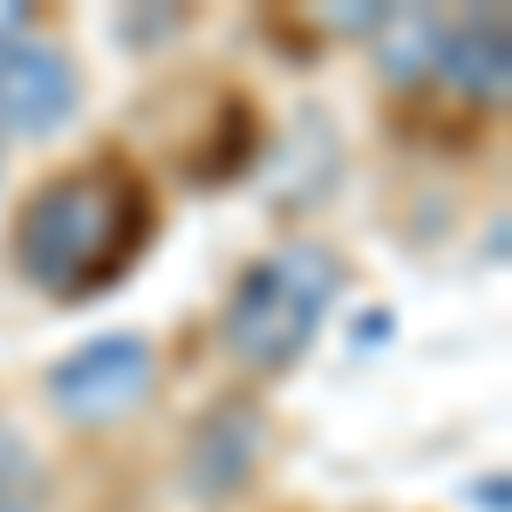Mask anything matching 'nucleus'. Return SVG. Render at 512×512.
<instances>
[{
    "label": "nucleus",
    "instance_id": "obj_1",
    "mask_svg": "<svg viewBox=\"0 0 512 512\" xmlns=\"http://www.w3.org/2000/svg\"><path fill=\"white\" fill-rule=\"evenodd\" d=\"M151 239V198L130 171H62L48 178L14 219V267L55 301H82Z\"/></svg>",
    "mask_w": 512,
    "mask_h": 512
},
{
    "label": "nucleus",
    "instance_id": "obj_2",
    "mask_svg": "<svg viewBox=\"0 0 512 512\" xmlns=\"http://www.w3.org/2000/svg\"><path fill=\"white\" fill-rule=\"evenodd\" d=\"M335 294H342V260H335L328 246H315V239H287V246H274L267 260H253V267L239 274L219 335H226V349H233L246 369H260V376L294 369L301 355L315 349Z\"/></svg>",
    "mask_w": 512,
    "mask_h": 512
},
{
    "label": "nucleus",
    "instance_id": "obj_3",
    "mask_svg": "<svg viewBox=\"0 0 512 512\" xmlns=\"http://www.w3.org/2000/svg\"><path fill=\"white\" fill-rule=\"evenodd\" d=\"M158 383V355L144 335H96L76 355H62L48 369V403L69 417V424H117L130 417Z\"/></svg>",
    "mask_w": 512,
    "mask_h": 512
},
{
    "label": "nucleus",
    "instance_id": "obj_4",
    "mask_svg": "<svg viewBox=\"0 0 512 512\" xmlns=\"http://www.w3.org/2000/svg\"><path fill=\"white\" fill-rule=\"evenodd\" d=\"M82 76L48 41H7L0 48V137H55L76 117Z\"/></svg>",
    "mask_w": 512,
    "mask_h": 512
},
{
    "label": "nucleus",
    "instance_id": "obj_5",
    "mask_svg": "<svg viewBox=\"0 0 512 512\" xmlns=\"http://www.w3.org/2000/svg\"><path fill=\"white\" fill-rule=\"evenodd\" d=\"M472 110H499L512 89V28L499 7H478V14H458L444 21V41H437V69Z\"/></svg>",
    "mask_w": 512,
    "mask_h": 512
},
{
    "label": "nucleus",
    "instance_id": "obj_6",
    "mask_svg": "<svg viewBox=\"0 0 512 512\" xmlns=\"http://www.w3.org/2000/svg\"><path fill=\"white\" fill-rule=\"evenodd\" d=\"M260 444H267V424L253 403H219L212 417H198L192 444H185V485L198 499H226L239 478L260 465Z\"/></svg>",
    "mask_w": 512,
    "mask_h": 512
},
{
    "label": "nucleus",
    "instance_id": "obj_7",
    "mask_svg": "<svg viewBox=\"0 0 512 512\" xmlns=\"http://www.w3.org/2000/svg\"><path fill=\"white\" fill-rule=\"evenodd\" d=\"M437 41H444V14L437 7H383V21H376V76L396 82V89H410V82H424L437 69Z\"/></svg>",
    "mask_w": 512,
    "mask_h": 512
},
{
    "label": "nucleus",
    "instance_id": "obj_8",
    "mask_svg": "<svg viewBox=\"0 0 512 512\" xmlns=\"http://www.w3.org/2000/svg\"><path fill=\"white\" fill-rule=\"evenodd\" d=\"M48 506V472H41L35 444L0 424V512H41Z\"/></svg>",
    "mask_w": 512,
    "mask_h": 512
},
{
    "label": "nucleus",
    "instance_id": "obj_9",
    "mask_svg": "<svg viewBox=\"0 0 512 512\" xmlns=\"http://www.w3.org/2000/svg\"><path fill=\"white\" fill-rule=\"evenodd\" d=\"M376 21H383V7H369V0L328 7V28H342V35H376Z\"/></svg>",
    "mask_w": 512,
    "mask_h": 512
},
{
    "label": "nucleus",
    "instance_id": "obj_10",
    "mask_svg": "<svg viewBox=\"0 0 512 512\" xmlns=\"http://www.w3.org/2000/svg\"><path fill=\"white\" fill-rule=\"evenodd\" d=\"M472 499H478V512H506V478H492V485H478Z\"/></svg>",
    "mask_w": 512,
    "mask_h": 512
}]
</instances>
